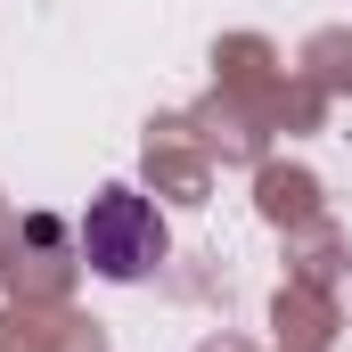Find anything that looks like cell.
<instances>
[{"mask_svg": "<svg viewBox=\"0 0 352 352\" xmlns=\"http://www.w3.org/2000/svg\"><path fill=\"white\" fill-rule=\"evenodd\" d=\"M82 254H90L98 278H148V270L164 263V213H156L140 188H107V197H90Z\"/></svg>", "mask_w": 352, "mask_h": 352, "instance_id": "obj_1", "label": "cell"}]
</instances>
